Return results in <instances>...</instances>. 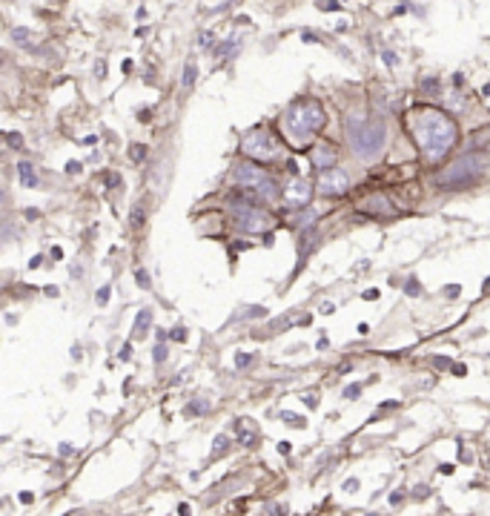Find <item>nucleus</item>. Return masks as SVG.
I'll use <instances>...</instances> for the list:
<instances>
[{
  "label": "nucleus",
  "instance_id": "20",
  "mask_svg": "<svg viewBox=\"0 0 490 516\" xmlns=\"http://www.w3.org/2000/svg\"><path fill=\"white\" fill-rule=\"evenodd\" d=\"M404 293L416 298V295L421 293V284H419V278H408V284H404Z\"/></svg>",
  "mask_w": 490,
  "mask_h": 516
},
{
  "label": "nucleus",
  "instance_id": "45",
  "mask_svg": "<svg viewBox=\"0 0 490 516\" xmlns=\"http://www.w3.org/2000/svg\"><path fill=\"white\" fill-rule=\"evenodd\" d=\"M344 488H347V490H358V482H356V479H347V485H344Z\"/></svg>",
  "mask_w": 490,
  "mask_h": 516
},
{
  "label": "nucleus",
  "instance_id": "15",
  "mask_svg": "<svg viewBox=\"0 0 490 516\" xmlns=\"http://www.w3.org/2000/svg\"><path fill=\"white\" fill-rule=\"evenodd\" d=\"M236 46H238L236 40H224L221 46H216V49H212V55H216V58H227V55H229L232 49H236Z\"/></svg>",
  "mask_w": 490,
  "mask_h": 516
},
{
  "label": "nucleus",
  "instance_id": "43",
  "mask_svg": "<svg viewBox=\"0 0 490 516\" xmlns=\"http://www.w3.org/2000/svg\"><path fill=\"white\" fill-rule=\"evenodd\" d=\"M287 169H290V172H292V175H295V172H298V164H295V161L290 158V161H287Z\"/></svg>",
  "mask_w": 490,
  "mask_h": 516
},
{
  "label": "nucleus",
  "instance_id": "18",
  "mask_svg": "<svg viewBox=\"0 0 490 516\" xmlns=\"http://www.w3.org/2000/svg\"><path fill=\"white\" fill-rule=\"evenodd\" d=\"M315 6L322 9V12H338V9H342V3H338V0H315Z\"/></svg>",
  "mask_w": 490,
  "mask_h": 516
},
{
  "label": "nucleus",
  "instance_id": "37",
  "mask_svg": "<svg viewBox=\"0 0 490 516\" xmlns=\"http://www.w3.org/2000/svg\"><path fill=\"white\" fill-rule=\"evenodd\" d=\"M378 295H381V293H378V290H365V298H367V301H376V298H378Z\"/></svg>",
  "mask_w": 490,
  "mask_h": 516
},
{
  "label": "nucleus",
  "instance_id": "6",
  "mask_svg": "<svg viewBox=\"0 0 490 516\" xmlns=\"http://www.w3.org/2000/svg\"><path fill=\"white\" fill-rule=\"evenodd\" d=\"M244 153L255 161V164H267V161H272L275 155H279L281 153V144L279 141H275L270 132H267V129L264 126H255L252 129V132L244 138Z\"/></svg>",
  "mask_w": 490,
  "mask_h": 516
},
{
  "label": "nucleus",
  "instance_id": "44",
  "mask_svg": "<svg viewBox=\"0 0 490 516\" xmlns=\"http://www.w3.org/2000/svg\"><path fill=\"white\" fill-rule=\"evenodd\" d=\"M301 37H304V40H307V43H318V37H315V35H310V32H304V35H301Z\"/></svg>",
  "mask_w": 490,
  "mask_h": 516
},
{
  "label": "nucleus",
  "instance_id": "4",
  "mask_svg": "<svg viewBox=\"0 0 490 516\" xmlns=\"http://www.w3.org/2000/svg\"><path fill=\"white\" fill-rule=\"evenodd\" d=\"M490 166V158L484 153H471V155H462L456 158L450 166H444V172L439 175V184L444 189H464L476 184Z\"/></svg>",
  "mask_w": 490,
  "mask_h": 516
},
{
  "label": "nucleus",
  "instance_id": "22",
  "mask_svg": "<svg viewBox=\"0 0 490 516\" xmlns=\"http://www.w3.org/2000/svg\"><path fill=\"white\" fill-rule=\"evenodd\" d=\"M12 37L17 43H29V29L26 26H17V29H12Z\"/></svg>",
  "mask_w": 490,
  "mask_h": 516
},
{
  "label": "nucleus",
  "instance_id": "10",
  "mask_svg": "<svg viewBox=\"0 0 490 516\" xmlns=\"http://www.w3.org/2000/svg\"><path fill=\"white\" fill-rule=\"evenodd\" d=\"M333 161H335V149H333V146L318 144V146L313 149V166H318V169H330Z\"/></svg>",
  "mask_w": 490,
  "mask_h": 516
},
{
  "label": "nucleus",
  "instance_id": "41",
  "mask_svg": "<svg viewBox=\"0 0 490 516\" xmlns=\"http://www.w3.org/2000/svg\"><path fill=\"white\" fill-rule=\"evenodd\" d=\"M52 258H55V261H60V258H63V250H60V247H52Z\"/></svg>",
  "mask_w": 490,
  "mask_h": 516
},
{
  "label": "nucleus",
  "instance_id": "31",
  "mask_svg": "<svg viewBox=\"0 0 490 516\" xmlns=\"http://www.w3.org/2000/svg\"><path fill=\"white\" fill-rule=\"evenodd\" d=\"M204 407H207L204 402H198V404H189V407H186V413H189V416H195V413H201V411H204Z\"/></svg>",
  "mask_w": 490,
  "mask_h": 516
},
{
  "label": "nucleus",
  "instance_id": "47",
  "mask_svg": "<svg viewBox=\"0 0 490 516\" xmlns=\"http://www.w3.org/2000/svg\"><path fill=\"white\" fill-rule=\"evenodd\" d=\"M178 513H181V516H189V505H181V508H178Z\"/></svg>",
  "mask_w": 490,
  "mask_h": 516
},
{
  "label": "nucleus",
  "instance_id": "11",
  "mask_svg": "<svg viewBox=\"0 0 490 516\" xmlns=\"http://www.w3.org/2000/svg\"><path fill=\"white\" fill-rule=\"evenodd\" d=\"M17 172H20V184H24L26 189H35L37 187V172H35V166L29 161H20L17 164Z\"/></svg>",
  "mask_w": 490,
  "mask_h": 516
},
{
  "label": "nucleus",
  "instance_id": "5",
  "mask_svg": "<svg viewBox=\"0 0 490 516\" xmlns=\"http://www.w3.org/2000/svg\"><path fill=\"white\" fill-rule=\"evenodd\" d=\"M236 181L244 189L255 192L259 198H264V201H275V198L281 196V187L270 178V172L261 164H255V161H241L236 166Z\"/></svg>",
  "mask_w": 490,
  "mask_h": 516
},
{
  "label": "nucleus",
  "instance_id": "39",
  "mask_svg": "<svg viewBox=\"0 0 490 516\" xmlns=\"http://www.w3.org/2000/svg\"><path fill=\"white\" fill-rule=\"evenodd\" d=\"M433 364H436V368H450V361H447V359H433Z\"/></svg>",
  "mask_w": 490,
  "mask_h": 516
},
{
  "label": "nucleus",
  "instance_id": "32",
  "mask_svg": "<svg viewBox=\"0 0 490 516\" xmlns=\"http://www.w3.org/2000/svg\"><path fill=\"white\" fill-rule=\"evenodd\" d=\"M381 60H385V63H387V67H396V63H399L393 52H381Z\"/></svg>",
  "mask_w": 490,
  "mask_h": 516
},
{
  "label": "nucleus",
  "instance_id": "3",
  "mask_svg": "<svg viewBox=\"0 0 490 516\" xmlns=\"http://www.w3.org/2000/svg\"><path fill=\"white\" fill-rule=\"evenodd\" d=\"M347 144L358 158H373L381 153L387 138V129L381 121H365V118H347Z\"/></svg>",
  "mask_w": 490,
  "mask_h": 516
},
{
  "label": "nucleus",
  "instance_id": "24",
  "mask_svg": "<svg viewBox=\"0 0 490 516\" xmlns=\"http://www.w3.org/2000/svg\"><path fill=\"white\" fill-rule=\"evenodd\" d=\"M6 141H9V146H15V149L24 146V135H20V132H9V135H6Z\"/></svg>",
  "mask_w": 490,
  "mask_h": 516
},
{
  "label": "nucleus",
  "instance_id": "25",
  "mask_svg": "<svg viewBox=\"0 0 490 516\" xmlns=\"http://www.w3.org/2000/svg\"><path fill=\"white\" fill-rule=\"evenodd\" d=\"M135 278H138V284H141V287H146V290H149V284H152V282H149V273H146V270H138V273H135Z\"/></svg>",
  "mask_w": 490,
  "mask_h": 516
},
{
  "label": "nucleus",
  "instance_id": "21",
  "mask_svg": "<svg viewBox=\"0 0 490 516\" xmlns=\"http://www.w3.org/2000/svg\"><path fill=\"white\" fill-rule=\"evenodd\" d=\"M281 422H287V424H292V427H304L301 416H295V413H290V411H284V413H281Z\"/></svg>",
  "mask_w": 490,
  "mask_h": 516
},
{
  "label": "nucleus",
  "instance_id": "17",
  "mask_svg": "<svg viewBox=\"0 0 490 516\" xmlns=\"http://www.w3.org/2000/svg\"><path fill=\"white\" fill-rule=\"evenodd\" d=\"M149 327V313L146 310H141L138 313V318H135V336H143V330Z\"/></svg>",
  "mask_w": 490,
  "mask_h": 516
},
{
  "label": "nucleus",
  "instance_id": "2",
  "mask_svg": "<svg viewBox=\"0 0 490 516\" xmlns=\"http://www.w3.org/2000/svg\"><path fill=\"white\" fill-rule=\"evenodd\" d=\"M324 126V110L318 106V101L301 98V101H292L284 112V129L295 146H304L318 129Z\"/></svg>",
  "mask_w": 490,
  "mask_h": 516
},
{
  "label": "nucleus",
  "instance_id": "12",
  "mask_svg": "<svg viewBox=\"0 0 490 516\" xmlns=\"http://www.w3.org/2000/svg\"><path fill=\"white\" fill-rule=\"evenodd\" d=\"M195 75H198V67H195V60H186V67H184V89H189V86L195 83Z\"/></svg>",
  "mask_w": 490,
  "mask_h": 516
},
{
  "label": "nucleus",
  "instance_id": "46",
  "mask_svg": "<svg viewBox=\"0 0 490 516\" xmlns=\"http://www.w3.org/2000/svg\"><path fill=\"white\" fill-rule=\"evenodd\" d=\"M272 516H287V508H281V505H279V508H275V513H272Z\"/></svg>",
  "mask_w": 490,
  "mask_h": 516
},
{
  "label": "nucleus",
  "instance_id": "27",
  "mask_svg": "<svg viewBox=\"0 0 490 516\" xmlns=\"http://www.w3.org/2000/svg\"><path fill=\"white\" fill-rule=\"evenodd\" d=\"M110 295H112V290H110V287H100V290H98V295H95V298H98V304H106V301H110Z\"/></svg>",
  "mask_w": 490,
  "mask_h": 516
},
{
  "label": "nucleus",
  "instance_id": "19",
  "mask_svg": "<svg viewBox=\"0 0 490 516\" xmlns=\"http://www.w3.org/2000/svg\"><path fill=\"white\" fill-rule=\"evenodd\" d=\"M236 427H238V433H241V442H244L247 447H252L255 442H259V436H255V433H252V430H244L241 424H236Z\"/></svg>",
  "mask_w": 490,
  "mask_h": 516
},
{
  "label": "nucleus",
  "instance_id": "36",
  "mask_svg": "<svg viewBox=\"0 0 490 516\" xmlns=\"http://www.w3.org/2000/svg\"><path fill=\"white\" fill-rule=\"evenodd\" d=\"M26 218H29V221H35V218H40V209H35V207H29V209H26Z\"/></svg>",
  "mask_w": 490,
  "mask_h": 516
},
{
  "label": "nucleus",
  "instance_id": "1",
  "mask_svg": "<svg viewBox=\"0 0 490 516\" xmlns=\"http://www.w3.org/2000/svg\"><path fill=\"white\" fill-rule=\"evenodd\" d=\"M413 135H416V144L424 153V158L439 161L453 149V144L459 138V129L441 110L424 106V110H419L416 118H413Z\"/></svg>",
  "mask_w": 490,
  "mask_h": 516
},
{
  "label": "nucleus",
  "instance_id": "42",
  "mask_svg": "<svg viewBox=\"0 0 490 516\" xmlns=\"http://www.w3.org/2000/svg\"><path fill=\"white\" fill-rule=\"evenodd\" d=\"M106 184H110V187H118V184H121V178H118V175H110V178H106Z\"/></svg>",
  "mask_w": 490,
  "mask_h": 516
},
{
  "label": "nucleus",
  "instance_id": "38",
  "mask_svg": "<svg viewBox=\"0 0 490 516\" xmlns=\"http://www.w3.org/2000/svg\"><path fill=\"white\" fill-rule=\"evenodd\" d=\"M301 399H304V404H310V407H315V404H318V399H315L313 393H310V396H301Z\"/></svg>",
  "mask_w": 490,
  "mask_h": 516
},
{
  "label": "nucleus",
  "instance_id": "7",
  "mask_svg": "<svg viewBox=\"0 0 490 516\" xmlns=\"http://www.w3.org/2000/svg\"><path fill=\"white\" fill-rule=\"evenodd\" d=\"M232 215H236L238 230H244V232H261V230H267L272 224L270 212H264L261 207H255L250 201H236V207H232Z\"/></svg>",
  "mask_w": 490,
  "mask_h": 516
},
{
  "label": "nucleus",
  "instance_id": "26",
  "mask_svg": "<svg viewBox=\"0 0 490 516\" xmlns=\"http://www.w3.org/2000/svg\"><path fill=\"white\" fill-rule=\"evenodd\" d=\"M250 364H252V356H247V353L236 356V368H250Z\"/></svg>",
  "mask_w": 490,
  "mask_h": 516
},
{
  "label": "nucleus",
  "instance_id": "16",
  "mask_svg": "<svg viewBox=\"0 0 490 516\" xmlns=\"http://www.w3.org/2000/svg\"><path fill=\"white\" fill-rule=\"evenodd\" d=\"M439 89H441L439 78H428V80H421V92H428V95H439Z\"/></svg>",
  "mask_w": 490,
  "mask_h": 516
},
{
  "label": "nucleus",
  "instance_id": "13",
  "mask_svg": "<svg viewBox=\"0 0 490 516\" xmlns=\"http://www.w3.org/2000/svg\"><path fill=\"white\" fill-rule=\"evenodd\" d=\"M130 158H132L135 164L146 161V144H132V146H130Z\"/></svg>",
  "mask_w": 490,
  "mask_h": 516
},
{
  "label": "nucleus",
  "instance_id": "30",
  "mask_svg": "<svg viewBox=\"0 0 490 516\" xmlns=\"http://www.w3.org/2000/svg\"><path fill=\"white\" fill-rule=\"evenodd\" d=\"M80 172V161H69L67 164V175H78Z\"/></svg>",
  "mask_w": 490,
  "mask_h": 516
},
{
  "label": "nucleus",
  "instance_id": "48",
  "mask_svg": "<svg viewBox=\"0 0 490 516\" xmlns=\"http://www.w3.org/2000/svg\"><path fill=\"white\" fill-rule=\"evenodd\" d=\"M3 138H6V135H3V132H0V141H3Z\"/></svg>",
  "mask_w": 490,
  "mask_h": 516
},
{
  "label": "nucleus",
  "instance_id": "9",
  "mask_svg": "<svg viewBox=\"0 0 490 516\" xmlns=\"http://www.w3.org/2000/svg\"><path fill=\"white\" fill-rule=\"evenodd\" d=\"M310 184L304 181V178H298V181H292L287 189H284V196H287V201L290 204H298V207H301V204H307L310 201Z\"/></svg>",
  "mask_w": 490,
  "mask_h": 516
},
{
  "label": "nucleus",
  "instance_id": "29",
  "mask_svg": "<svg viewBox=\"0 0 490 516\" xmlns=\"http://www.w3.org/2000/svg\"><path fill=\"white\" fill-rule=\"evenodd\" d=\"M164 359H166V344H164V341H161V344H158V347H155V361H158V364H161V361H164Z\"/></svg>",
  "mask_w": 490,
  "mask_h": 516
},
{
  "label": "nucleus",
  "instance_id": "34",
  "mask_svg": "<svg viewBox=\"0 0 490 516\" xmlns=\"http://www.w3.org/2000/svg\"><path fill=\"white\" fill-rule=\"evenodd\" d=\"M264 313H267L264 307H252V310H247V313H244V318H255V316H264Z\"/></svg>",
  "mask_w": 490,
  "mask_h": 516
},
{
  "label": "nucleus",
  "instance_id": "14",
  "mask_svg": "<svg viewBox=\"0 0 490 516\" xmlns=\"http://www.w3.org/2000/svg\"><path fill=\"white\" fill-rule=\"evenodd\" d=\"M130 224H132V230H141V227H143V207H141V204H135V207H132Z\"/></svg>",
  "mask_w": 490,
  "mask_h": 516
},
{
  "label": "nucleus",
  "instance_id": "33",
  "mask_svg": "<svg viewBox=\"0 0 490 516\" xmlns=\"http://www.w3.org/2000/svg\"><path fill=\"white\" fill-rule=\"evenodd\" d=\"M118 356H121V361H130V356H132V344H123V350H121Z\"/></svg>",
  "mask_w": 490,
  "mask_h": 516
},
{
  "label": "nucleus",
  "instance_id": "40",
  "mask_svg": "<svg viewBox=\"0 0 490 516\" xmlns=\"http://www.w3.org/2000/svg\"><path fill=\"white\" fill-rule=\"evenodd\" d=\"M333 310H335L333 301H324V304H322V313H333Z\"/></svg>",
  "mask_w": 490,
  "mask_h": 516
},
{
  "label": "nucleus",
  "instance_id": "28",
  "mask_svg": "<svg viewBox=\"0 0 490 516\" xmlns=\"http://www.w3.org/2000/svg\"><path fill=\"white\" fill-rule=\"evenodd\" d=\"M358 393H361V384H350V387H344V396H347V399H358Z\"/></svg>",
  "mask_w": 490,
  "mask_h": 516
},
{
  "label": "nucleus",
  "instance_id": "8",
  "mask_svg": "<svg viewBox=\"0 0 490 516\" xmlns=\"http://www.w3.org/2000/svg\"><path fill=\"white\" fill-rule=\"evenodd\" d=\"M350 189V175L344 169H324L322 178H318V192H324V196H344V192Z\"/></svg>",
  "mask_w": 490,
  "mask_h": 516
},
{
  "label": "nucleus",
  "instance_id": "35",
  "mask_svg": "<svg viewBox=\"0 0 490 516\" xmlns=\"http://www.w3.org/2000/svg\"><path fill=\"white\" fill-rule=\"evenodd\" d=\"M173 338H175V341H186V330H184V327L173 330Z\"/></svg>",
  "mask_w": 490,
  "mask_h": 516
},
{
  "label": "nucleus",
  "instance_id": "23",
  "mask_svg": "<svg viewBox=\"0 0 490 516\" xmlns=\"http://www.w3.org/2000/svg\"><path fill=\"white\" fill-rule=\"evenodd\" d=\"M229 447V442H227V436H218L216 439V447H212V456H221L224 454V450Z\"/></svg>",
  "mask_w": 490,
  "mask_h": 516
}]
</instances>
